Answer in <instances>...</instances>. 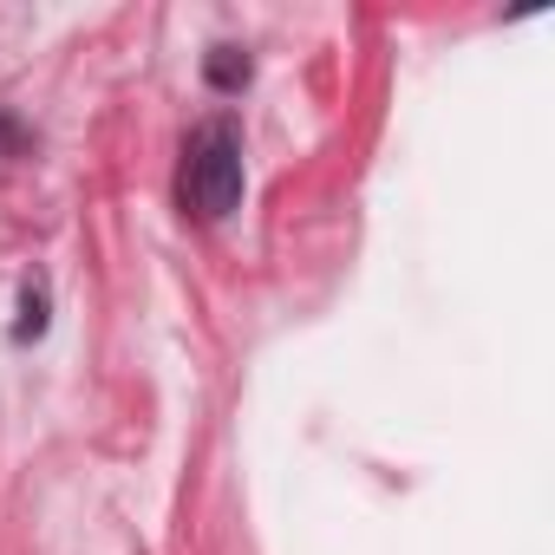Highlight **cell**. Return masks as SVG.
Returning <instances> with one entry per match:
<instances>
[{
    "mask_svg": "<svg viewBox=\"0 0 555 555\" xmlns=\"http://www.w3.org/2000/svg\"><path fill=\"white\" fill-rule=\"evenodd\" d=\"M183 203L203 222H222L242 203V144L229 125H203L183 151Z\"/></svg>",
    "mask_w": 555,
    "mask_h": 555,
    "instance_id": "obj_1",
    "label": "cell"
},
{
    "mask_svg": "<svg viewBox=\"0 0 555 555\" xmlns=\"http://www.w3.org/2000/svg\"><path fill=\"white\" fill-rule=\"evenodd\" d=\"M209 86H222V92L248 86V60L242 53H209Z\"/></svg>",
    "mask_w": 555,
    "mask_h": 555,
    "instance_id": "obj_2",
    "label": "cell"
},
{
    "mask_svg": "<svg viewBox=\"0 0 555 555\" xmlns=\"http://www.w3.org/2000/svg\"><path fill=\"white\" fill-rule=\"evenodd\" d=\"M34 334H47V295L40 288L21 295V321H14V340H34Z\"/></svg>",
    "mask_w": 555,
    "mask_h": 555,
    "instance_id": "obj_3",
    "label": "cell"
}]
</instances>
